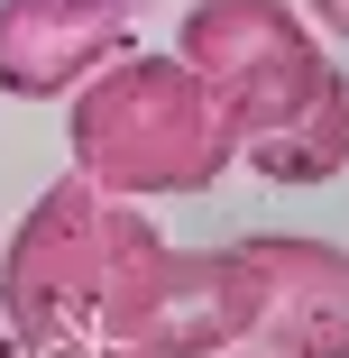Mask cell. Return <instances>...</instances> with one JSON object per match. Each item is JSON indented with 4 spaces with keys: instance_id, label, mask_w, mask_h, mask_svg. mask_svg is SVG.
Segmentation results:
<instances>
[{
    "instance_id": "cell-4",
    "label": "cell",
    "mask_w": 349,
    "mask_h": 358,
    "mask_svg": "<svg viewBox=\"0 0 349 358\" xmlns=\"http://www.w3.org/2000/svg\"><path fill=\"white\" fill-rule=\"evenodd\" d=\"M230 340L257 358H349V248L257 230L221 248Z\"/></svg>"
},
{
    "instance_id": "cell-10",
    "label": "cell",
    "mask_w": 349,
    "mask_h": 358,
    "mask_svg": "<svg viewBox=\"0 0 349 358\" xmlns=\"http://www.w3.org/2000/svg\"><path fill=\"white\" fill-rule=\"evenodd\" d=\"M129 10H138V0H129Z\"/></svg>"
},
{
    "instance_id": "cell-6",
    "label": "cell",
    "mask_w": 349,
    "mask_h": 358,
    "mask_svg": "<svg viewBox=\"0 0 349 358\" xmlns=\"http://www.w3.org/2000/svg\"><path fill=\"white\" fill-rule=\"evenodd\" d=\"M230 340V275L221 248H166L138 285V303L111 340V358H221Z\"/></svg>"
},
{
    "instance_id": "cell-5",
    "label": "cell",
    "mask_w": 349,
    "mask_h": 358,
    "mask_svg": "<svg viewBox=\"0 0 349 358\" xmlns=\"http://www.w3.org/2000/svg\"><path fill=\"white\" fill-rule=\"evenodd\" d=\"M111 55H129V0H0V92L10 101H64Z\"/></svg>"
},
{
    "instance_id": "cell-3",
    "label": "cell",
    "mask_w": 349,
    "mask_h": 358,
    "mask_svg": "<svg viewBox=\"0 0 349 358\" xmlns=\"http://www.w3.org/2000/svg\"><path fill=\"white\" fill-rule=\"evenodd\" d=\"M64 148H74V175L148 202V193H202L230 166V138L212 92L193 83L184 55H111L101 74H83L64 92Z\"/></svg>"
},
{
    "instance_id": "cell-2",
    "label": "cell",
    "mask_w": 349,
    "mask_h": 358,
    "mask_svg": "<svg viewBox=\"0 0 349 358\" xmlns=\"http://www.w3.org/2000/svg\"><path fill=\"white\" fill-rule=\"evenodd\" d=\"M166 257L157 221L138 202L64 175L28 202V221L0 248V331L28 358H111L148 266Z\"/></svg>"
},
{
    "instance_id": "cell-7",
    "label": "cell",
    "mask_w": 349,
    "mask_h": 358,
    "mask_svg": "<svg viewBox=\"0 0 349 358\" xmlns=\"http://www.w3.org/2000/svg\"><path fill=\"white\" fill-rule=\"evenodd\" d=\"M294 10L313 19V37H322V46H349V0H294Z\"/></svg>"
},
{
    "instance_id": "cell-8",
    "label": "cell",
    "mask_w": 349,
    "mask_h": 358,
    "mask_svg": "<svg viewBox=\"0 0 349 358\" xmlns=\"http://www.w3.org/2000/svg\"><path fill=\"white\" fill-rule=\"evenodd\" d=\"M0 358H19V349H10V331H0Z\"/></svg>"
},
{
    "instance_id": "cell-1",
    "label": "cell",
    "mask_w": 349,
    "mask_h": 358,
    "mask_svg": "<svg viewBox=\"0 0 349 358\" xmlns=\"http://www.w3.org/2000/svg\"><path fill=\"white\" fill-rule=\"evenodd\" d=\"M175 55L212 92L230 157L266 184H331L349 166V74H331V46L294 0H193Z\"/></svg>"
},
{
    "instance_id": "cell-9",
    "label": "cell",
    "mask_w": 349,
    "mask_h": 358,
    "mask_svg": "<svg viewBox=\"0 0 349 358\" xmlns=\"http://www.w3.org/2000/svg\"><path fill=\"white\" fill-rule=\"evenodd\" d=\"M221 358H257V349H221Z\"/></svg>"
}]
</instances>
